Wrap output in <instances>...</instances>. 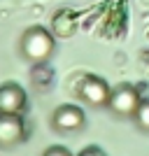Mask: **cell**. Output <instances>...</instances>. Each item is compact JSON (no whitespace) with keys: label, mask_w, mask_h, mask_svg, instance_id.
<instances>
[{"label":"cell","mask_w":149,"mask_h":156,"mask_svg":"<svg viewBox=\"0 0 149 156\" xmlns=\"http://www.w3.org/2000/svg\"><path fill=\"white\" fill-rule=\"evenodd\" d=\"M21 51H23L26 58L35 61V63L47 61L54 51V35L42 26L30 28V30H26L23 37H21Z\"/></svg>","instance_id":"1"},{"label":"cell","mask_w":149,"mask_h":156,"mask_svg":"<svg viewBox=\"0 0 149 156\" xmlns=\"http://www.w3.org/2000/svg\"><path fill=\"white\" fill-rule=\"evenodd\" d=\"M77 93L84 98L89 105L100 107V105H107V103H110L112 89L107 86V82H105V79L96 77V75H84V77L79 79Z\"/></svg>","instance_id":"2"},{"label":"cell","mask_w":149,"mask_h":156,"mask_svg":"<svg viewBox=\"0 0 149 156\" xmlns=\"http://www.w3.org/2000/svg\"><path fill=\"white\" fill-rule=\"evenodd\" d=\"M140 93H137L135 86H130V84H121L117 86L114 91H112L110 96V107L114 114H119V117H128V114H135V110L140 107Z\"/></svg>","instance_id":"3"},{"label":"cell","mask_w":149,"mask_h":156,"mask_svg":"<svg viewBox=\"0 0 149 156\" xmlns=\"http://www.w3.org/2000/svg\"><path fill=\"white\" fill-rule=\"evenodd\" d=\"M26 135V124L21 114H0V147H12Z\"/></svg>","instance_id":"4"},{"label":"cell","mask_w":149,"mask_h":156,"mask_svg":"<svg viewBox=\"0 0 149 156\" xmlns=\"http://www.w3.org/2000/svg\"><path fill=\"white\" fill-rule=\"evenodd\" d=\"M26 107V91L19 84H2L0 86V114H19Z\"/></svg>","instance_id":"5"},{"label":"cell","mask_w":149,"mask_h":156,"mask_svg":"<svg viewBox=\"0 0 149 156\" xmlns=\"http://www.w3.org/2000/svg\"><path fill=\"white\" fill-rule=\"evenodd\" d=\"M51 124H54V128L63 130V133L79 130L84 126V112L79 110L77 105H61L59 110L51 114Z\"/></svg>","instance_id":"6"},{"label":"cell","mask_w":149,"mask_h":156,"mask_svg":"<svg viewBox=\"0 0 149 156\" xmlns=\"http://www.w3.org/2000/svg\"><path fill=\"white\" fill-rule=\"evenodd\" d=\"M133 117H135V121H137L140 128L149 130V100H142V103H140V107L135 110Z\"/></svg>","instance_id":"7"},{"label":"cell","mask_w":149,"mask_h":156,"mask_svg":"<svg viewBox=\"0 0 149 156\" xmlns=\"http://www.w3.org/2000/svg\"><path fill=\"white\" fill-rule=\"evenodd\" d=\"M42 156H72V154H70V149H65L61 144H54V147H49Z\"/></svg>","instance_id":"8"},{"label":"cell","mask_w":149,"mask_h":156,"mask_svg":"<svg viewBox=\"0 0 149 156\" xmlns=\"http://www.w3.org/2000/svg\"><path fill=\"white\" fill-rule=\"evenodd\" d=\"M77 156H107L100 147H86V149H82Z\"/></svg>","instance_id":"9"}]
</instances>
